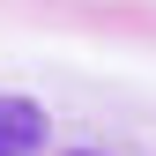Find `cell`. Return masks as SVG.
<instances>
[{"instance_id": "cell-2", "label": "cell", "mask_w": 156, "mask_h": 156, "mask_svg": "<svg viewBox=\"0 0 156 156\" xmlns=\"http://www.w3.org/2000/svg\"><path fill=\"white\" fill-rule=\"evenodd\" d=\"M74 156H97V149H74Z\"/></svg>"}, {"instance_id": "cell-1", "label": "cell", "mask_w": 156, "mask_h": 156, "mask_svg": "<svg viewBox=\"0 0 156 156\" xmlns=\"http://www.w3.org/2000/svg\"><path fill=\"white\" fill-rule=\"evenodd\" d=\"M45 134H52L45 104H30V97H0V156H37Z\"/></svg>"}]
</instances>
